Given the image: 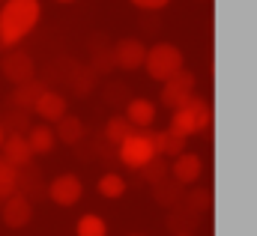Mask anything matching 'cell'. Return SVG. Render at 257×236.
<instances>
[{"label": "cell", "instance_id": "6da1fadb", "mask_svg": "<svg viewBox=\"0 0 257 236\" xmlns=\"http://www.w3.org/2000/svg\"><path fill=\"white\" fill-rule=\"evenodd\" d=\"M42 3L39 0H3L0 3V48H18L39 24Z\"/></svg>", "mask_w": 257, "mask_h": 236}, {"label": "cell", "instance_id": "ffe728a7", "mask_svg": "<svg viewBox=\"0 0 257 236\" xmlns=\"http://www.w3.org/2000/svg\"><path fill=\"white\" fill-rule=\"evenodd\" d=\"M183 206L192 215H206L212 209V191L209 188H192L189 194H183Z\"/></svg>", "mask_w": 257, "mask_h": 236}, {"label": "cell", "instance_id": "8992f818", "mask_svg": "<svg viewBox=\"0 0 257 236\" xmlns=\"http://www.w3.org/2000/svg\"><path fill=\"white\" fill-rule=\"evenodd\" d=\"M194 84H197V78H194V72L189 69H183V72H177L174 78H168L165 84H162V105L165 108H171V111H177L186 99H192L194 96Z\"/></svg>", "mask_w": 257, "mask_h": 236}, {"label": "cell", "instance_id": "44dd1931", "mask_svg": "<svg viewBox=\"0 0 257 236\" xmlns=\"http://www.w3.org/2000/svg\"><path fill=\"white\" fill-rule=\"evenodd\" d=\"M18 188H21V171L0 159V203H3L9 194H15Z\"/></svg>", "mask_w": 257, "mask_h": 236}, {"label": "cell", "instance_id": "e0dca14e", "mask_svg": "<svg viewBox=\"0 0 257 236\" xmlns=\"http://www.w3.org/2000/svg\"><path fill=\"white\" fill-rule=\"evenodd\" d=\"M153 200H156L159 206H165V209H177L180 200H183V185L171 177L162 179V182L153 185Z\"/></svg>", "mask_w": 257, "mask_h": 236}, {"label": "cell", "instance_id": "30bf717a", "mask_svg": "<svg viewBox=\"0 0 257 236\" xmlns=\"http://www.w3.org/2000/svg\"><path fill=\"white\" fill-rule=\"evenodd\" d=\"M203 174V159L197 156V153H180L177 159H171V165H168V177L177 179L180 185H194L197 179Z\"/></svg>", "mask_w": 257, "mask_h": 236}, {"label": "cell", "instance_id": "7402d4cb", "mask_svg": "<svg viewBox=\"0 0 257 236\" xmlns=\"http://www.w3.org/2000/svg\"><path fill=\"white\" fill-rule=\"evenodd\" d=\"M75 236H108V224H105L102 215L87 212V215L78 218V224H75Z\"/></svg>", "mask_w": 257, "mask_h": 236}, {"label": "cell", "instance_id": "7a4b0ae2", "mask_svg": "<svg viewBox=\"0 0 257 236\" xmlns=\"http://www.w3.org/2000/svg\"><path fill=\"white\" fill-rule=\"evenodd\" d=\"M171 132H177L180 138H192V135H206L212 129V108L203 96L186 99L177 111H171Z\"/></svg>", "mask_w": 257, "mask_h": 236}, {"label": "cell", "instance_id": "cb8c5ba5", "mask_svg": "<svg viewBox=\"0 0 257 236\" xmlns=\"http://www.w3.org/2000/svg\"><path fill=\"white\" fill-rule=\"evenodd\" d=\"M168 159H162V156H156V159H150L138 174H141V179L144 182H150V185H156V182H162V179H168Z\"/></svg>", "mask_w": 257, "mask_h": 236}, {"label": "cell", "instance_id": "4fadbf2b", "mask_svg": "<svg viewBox=\"0 0 257 236\" xmlns=\"http://www.w3.org/2000/svg\"><path fill=\"white\" fill-rule=\"evenodd\" d=\"M156 114H159L156 102L138 96V99H128L126 102V114H123V117L128 120V126H132L135 132H141V129H150V126L156 123Z\"/></svg>", "mask_w": 257, "mask_h": 236}, {"label": "cell", "instance_id": "484cf974", "mask_svg": "<svg viewBox=\"0 0 257 236\" xmlns=\"http://www.w3.org/2000/svg\"><path fill=\"white\" fill-rule=\"evenodd\" d=\"M132 6H138V9H144V12H159V9H165L171 0H128Z\"/></svg>", "mask_w": 257, "mask_h": 236}, {"label": "cell", "instance_id": "9c48e42d", "mask_svg": "<svg viewBox=\"0 0 257 236\" xmlns=\"http://www.w3.org/2000/svg\"><path fill=\"white\" fill-rule=\"evenodd\" d=\"M114 69H123V72H135V69H144V57H147V45L138 39V36H123L114 51Z\"/></svg>", "mask_w": 257, "mask_h": 236}, {"label": "cell", "instance_id": "ba28073f", "mask_svg": "<svg viewBox=\"0 0 257 236\" xmlns=\"http://www.w3.org/2000/svg\"><path fill=\"white\" fill-rule=\"evenodd\" d=\"M48 197H51V203H57V206H75L81 197H84V182L75 177V174H60V177H54L48 182Z\"/></svg>", "mask_w": 257, "mask_h": 236}, {"label": "cell", "instance_id": "5b68a950", "mask_svg": "<svg viewBox=\"0 0 257 236\" xmlns=\"http://www.w3.org/2000/svg\"><path fill=\"white\" fill-rule=\"evenodd\" d=\"M0 75H3L9 84L18 87V84L36 78V63H33V57H30L27 51H21V45H18V48L3 51V57H0Z\"/></svg>", "mask_w": 257, "mask_h": 236}, {"label": "cell", "instance_id": "5bb4252c", "mask_svg": "<svg viewBox=\"0 0 257 236\" xmlns=\"http://www.w3.org/2000/svg\"><path fill=\"white\" fill-rule=\"evenodd\" d=\"M150 141H153L156 156H162V159H177L180 153H186V138H180V135L171 132V129L150 132Z\"/></svg>", "mask_w": 257, "mask_h": 236}, {"label": "cell", "instance_id": "603a6c76", "mask_svg": "<svg viewBox=\"0 0 257 236\" xmlns=\"http://www.w3.org/2000/svg\"><path fill=\"white\" fill-rule=\"evenodd\" d=\"M132 132H135V129L128 126V120L123 117V114H117V117H111L105 123V138H108V144H114V147H120Z\"/></svg>", "mask_w": 257, "mask_h": 236}, {"label": "cell", "instance_id": "52a82bcc", "mask_svg": "<svg viewBox=\"0 0 257 236\" xmlns=\"http://www.w3.org/2000/svg\"><path fill=\"white\" fill-rule=\"evenodd\" d=\"M0 218H3V224H6L9 230H21V227H27L30 218H33V203H30V197L21 194V191L9 194V197L0 203Z\"/></svg>", "mask_w": 257, "mask_h": 236}, {"label": "cell", "instance_id": "277c9868", "mask_svg": "<svg viewBox=\"0 0 257 236\" xmlns=\"http://www.w3.org/2000/svg\"><path fill=\"white\" fill-rule=\"evenodd\" d=\"M117 156L120 162L132 168V171H141L150 159H156V150H153V141H150V132L141 129V132H132L126 141L117 147Z\"/></svg>", "mask_w": 257, "mask_h": 236}, {"label": "cell", "instance_id": "83f0119b", "mask_svg": "<svg viewBox=\"0 0 257 236\" xmlns=\"http://www.w3.org/2000/svg\"><path fill=\"white\" fill-rule=\"evenodd\" d=\"M57 3H75V0H57Z\"/></svg>", "mask_w": 257, "mask_h": 236}, {"label": "cell", "instance_id": "9a60e30c", "mask_svg": "<svg viewBox=\"0 0 257 236\" xmlns=\"http://www.w3.org/2000/svg\"><path fill=\"white\" fill-rule=\"evenodd\" d=\"M24 138H27L33 156H48V153L54 150V144H57L54 129H51L48 123H36V126H30V129L24 132Z\"/></svg>", "mask_w": 257, "mask_h": 236}, {"label": "cell", "instance_id": "3957f363", "mask_svg": "<svg viewBox=\"0 0 257 236\" xmlns=\"http://www.w3.org/2000/svg\"><path fill=\"white\" fill-rule=\"evenodd\" d=\"M144 69L153 81L165 84L168 78H174L177 72L186 69V54L171 45V42H156L153 48H147V57H144Z\"/></svg>", "mask_w": 257, "mask_h": 236}, {"label": "cell", "instance_id": "d4e9b609", "mask_svg": "<svg viewBox=\"0 0 257 236\" xmlns=\"http://www.w3.org/2000/svg\"><path fill=\"white\" fill-rule=\"evenodd\" d=\"M93 75H96L93 69H81V72L72 78V90H75V93H81V96H87V93L93 90Z\"/></svg>", "mask_w": 257, "mask_h": 236}, {"label": "cell", "instance_id": "4dcf8cb0", "mask_svg": "<svg viewBox=\"0 0 257 236\" xmlns=\"http://www.w3.org/2000/svg\"><path fill=\"white\" fill-rule=\"evenodd\" d=\"M0 3H3V0H0Z\"/></svg>", "mask_w": 257, "mask_h": 236}, {"label": "cell", "instance_id": "7c38bea8", "mask_svg": "<svg viewBox=\"0 0 257 236\" xmlns=\"http://www.w3.org/2000/svg\"><path fill=\"white\" fill-rule=\"evenodd\" d=\"M0 159L3 162H9L12 168H27L30 162H33V150H30V144H27V138H24V132H12V135H6V141H3V147H0Z\"/></svg>", "mask_w": 257, "mask_h": 236}, {"label": "cell", "instance_id": "f1b7e54d", "mask_svg": "<svg viewBox=\"0 0 257 236\" xmlns=\"http://www.w3.org/2000/svg\"><path fill=\"white\" fill-rule=\"evenodd\" d=\"M174 236H194V233H174Z\"/></svg>", "mask_w": 257, "mask_h": 236}, {"label": "cell", "instance_id": "4316f807", "mask_svg": "<svg viewBox=\"0 0 257 236\" xmlns=\"http://www.w3.org/2000/svg\"><path fill=\"white\" fill-rule=\"evenodd\" d=\"M6 135H9V132H6V126H0V147H3V141H6Z\"/></svg>", "mask_w": 257, "mask_h": 236}, {"label": "cell", "instance_id": "f546056e", "mask_svg": "<svg viewBox=\"0 0 257 236\" xmlns=\"http://www.w3.org/2000/svg\"><path fill=\"white\" fill-rule=\"evenodd\" d=\"M132 236H144V233H132Z\"/></svg>", "mask_w": 257, "mask_h": 236}, {"label": "cell", "instance_id": "d6986e66", "mask_svg": "<svg viewBox=\"0 0 257 236\" xmlns=\"http://www.w3.org/2000/svg\"><path fill=\"white\" fill-rule=\"evenodd\" d=\"M96 191H99L102 197H108V200H120V197L126 194V179L120 177V174H114V171H108V174L99 177Z\"/></svg>", "mask_w": 257, "mask_h": 236}, {"label": "cell", "instance_id": "8fae6325", "mask_svg": "<svg viewBox=\"0 0 257 236\" xmlns=\"http://www.w3.org/2000/svg\"><path fill=\"white\" fill-rule=\"evenodd\" d=\"M33 114L42 120V123H57L60 117H66L69 114V102H66L63 93H57V90H42V96L36 99V105H33Z\"/></svg>", "mask_w": 257, "mask_h": 236}, {"label": "cell", "instance_id": "2e32d148", "mask_svg": "<svg viewBox=\"0 0 257 236\" xmlns=\"http://www.w3.org/2000/svg\"><path fill=\"white\" fill-rule=\"evenodd\" d=\"M84 135H87V126L81 123V117H72V114H66L54 123V138L66 144V147H75V144H81L84 141Z\"/></svg>", "mask_w": 257, "mask_h": 236}, {"label": "cell", "instance_id": "ac0fdd59", "mask_svg": "<svg viewBox=\"0 0 257 236\" xmlns=\"http://www.w3.org/2000/svg\"><path fill=\"white\" fill-rule=\"evenodd\" d=\"M42 90H45V84L42 81H24V84H18L15 90H12V105L18 108V111H33V105H36V99L42 96Z\"/></svg>", "mask_w": 257, "mask_h": 236}]
</instances>
